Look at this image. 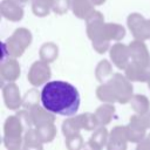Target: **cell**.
<instances>
[{"label":"cell","instance_id":"6da1fadb","mask_svg":"<svg viewBox=\"0 0 150 150\" xmlns=\"http://www.w3.org/2000/svg\"><path fill=\"white\" fill-rule=\"evenodd\" d=\"M41 102L46 110L54 114L69 116L80 107V94L77 89L64 81H50L41 91Z\"/></svg>","mask_w":150,"mask_h":150}]
</instances>
